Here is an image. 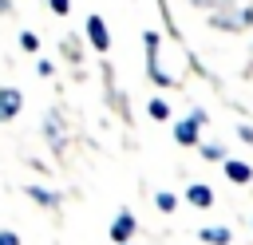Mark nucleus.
Returning <instances> with one entry per match:
<instances>
[{
	"mask_svg": "<svg viewBox=\"0 0 253 245\" xmlns=\"http://www.w3.org/2000/svg\"><path fill=\"white\" fill-rule=\"evenodd\" d=\"M213 28H225V32H237V28H245V24H253V8H245V12H213V20H210Z\"/></svg>",
	"mask_w": 253,
	"mask_h": 245,
	"instance_id": "f257e3e1",
	"label": "nucleus"
},
{
	"mask_svg": "<svg viewBox=\"0 0 253 245\" xmlns=\"http://www.w3.org/2000/svg\"><path fill=\"white\" fill-rule=\"evenodd\" d=\"M87 36H91V43H95V51H107V47H111V36H107V24H103L99 16H91V20H87Z\"/></svg>",
	"mask_w": 253,
	"mask_h": 245,
	"instance_id": "f03ea898",
	"label": "nucleus"
},
{
	"mask_svg": "<svg viewBox=\"0 0 253 245\" xmlns=\"http://www.w3.org/2000/svg\"><path fill=\"white\" fill-rule=\"evenodd\" d=\"M20 103H24L20 91H16V87H4V91H0V119H16V115H20Z\"/></svg>",
	"mask_w": 253,
	"mask_h": 245,
	"instance_id": "7ed1b4c3",
	"label": "nucleus"
},
{
	"mask_svg": "<svg viewBox=\"0 0 253 245\" xmlns=\"http://www.w3.org/2000/svg\"><path fill=\"white\" fill-rule=\"evenodd\" d=\"M130 229H134V217H130V213H119V217H115V225H111V237H115V241H126V237H130Z\"/></svg>",
	"mask_w": 253,
	"mask_h": 245,
	"instance_id": "20e7f679",
	"label": "nucleus"
},
{
	"mask_svg": "<svg viewBox=\"0 0 253 245\" xmlns=\"http://www.w3.org/2000/svg\"><path fill=\"white\" fill-rule=\"evenodd\" d=\"M174 138L186 142V146H194V142H198V122H194V119H190V122H178V126H174Z\"/></svg>",
	"mask_w": 253,
	"mask_h": 245,
	"instance_id": "39448f33",
	"label": "nucleus"
},
{
	"mask_svg": "<svg viewBox=\"0 0 253 245\" xmlns=\"http://www.w3.org/2000/svg\"><path fill=\"white\" fill-rule=\"evenodd\" d=\"M194 205H210L213 202V194H210V186H190V194H186Z\"/></svg>",
	"mask_w": 253,
	"mask_h": 245,
	"instance_id": "423d86ee",
	"label": "nucleus"
},
{
	"mask_svg": "<svg viewBox=\"0 0 253 245\" xmlns=\"http://www.w3.org/2000/svg\"><path fill=\"white\" fill-rule=\"evenodd\" d=\"M225 174H229V178H233V182H249V178H253V174H249V166H245V162H229V166H225Z\"/></svg>",
	"mask_w": 253,
	"mask_h": 245,
	"instance_id": "0eeeda50",
	"label": "nucleus"
},
{
	"mask_svg": "<svg viewBox=\"0 0 253 245\" xmlns=\"http://www.w3.org/2000/svg\"><path fill=\"white\" fill-rule=\"evenodd\" d=\"M202 237H206L210 245H225V241H229V229H202Z\"/></svg>",
	"mask_w": 253,
	"mask_h": 245,
	"instance_id": "6e6552de",
	"label": "nucleus"
},
{
	"mask_svg": "<svg viewBox=\"0 0 253 245\" xmlns=\"http://www.w3.org/2000/svg\"><path fill=\"white\" fill-rule=\"evenodd\" d=\"M20 43H24V47H28V51H36V47H40V40H36V36H32V32H24V36H20Z\"/></svg>",
	"mask_w": 253,
	"mask_h": 245,
	"instance_id": "1a4fd4ad",
	"label": "nucleus"
},
{
	"mask_svg": "<svg viewBox=\"0 0 253 245\" xmlns=\"http://www.w3.org/2000/svg\"><path fill=\"white\" fill-rule=\"evenodd\" d=\"M150 115H154V119H166L170 111H166V103H158V99H154V103H150Z\"/></svg>",
	"mask_w": 253,
	"mask_h": 245,
	"instance_id": "9d476101",
	"label": "nucleus"
},
{
	"mask_svg": "<svg viewBox=\"0 0 253 245\" xmlns=\"http://www.w3.org/2000/svg\"><path fill=\"white\" fill-rule=\"evenodd\" d=\"M32 198H40L43 205H55V194H47V190H32Z\"/></svg>",
	"mask_w": 253,
	"mask_h": 245,
	"instance_id": "9b49d317",
	"label": "nucleus"
},
{
	"mask_svg": "<svg viewBox=\"0 0 253 245\" xmlns=\"http://www.w3.org/2000/svg\"><path fill=\"white\" fill-rule=\"evenodd\" d=\"M158 209H174V194H158Z\"/></svg>",
	"mask_w": 253,
	"mask_h": 245,
	"instance_id": "f8f14e48",
	"label": "nucleus"
},
{
	"mask_svg": "<svg viewBox=\"0 0 253 245\" xmlns=\"http://www.w3.org/2000/svg\"><path fill=\"white\" fill-rule=\"evenodd\" d=\"M0 245H20V237H16V233H8V229H4V233H0Z\"/></svg>",
	"mask_w": 253,
	"mask_h": 245,
	"instance_id": "ddd939ff",
	"label": "nucleus"
},
{
	"mask_svg": "<svg viewBox=\"0 0 253 245\" xmlns=\"http://www.w3.org/2000/svg\"><path fill=\"white\" fill-rule=\"evenodd\" d=\"M47 4H51L55 12H67V0H47Z\"/></svg>",
	"mask_w": 253,
	"mask_h": 245,
	"instance_id": "4468645a",
	"label": "nucleus"
},
{
	"mask_svg": "<svg viewBox=\"0 0 253 245\" xmlns=\"http://www.w3.org/2000/svg\"><path fill=\"white\" fill-rule=\"evenodd\" d=\"M194 4H229V0H194Z\"/></svg>",
	"mask_w": 253,
	"mask_h": 245,
	"instance_id": "2eb2a0df",
	"label": "nucleus"
}]
</instances>
